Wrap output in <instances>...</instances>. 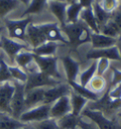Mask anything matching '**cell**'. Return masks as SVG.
<instances>
[{
	"label": "cell",
	"instance_id": "obj_1",
	"mask_svg": "<svg viewBox=\"0 0 121 129\" xmlns=\"http://www.w3.org/2000/svg\"><path fill=\"white\" fill-rule=\"evenodd\" d=\"M62 31L66 37L69 46L78 48L81 45L91 42L92 30L81 20L73 24H65L60 27Z\"/></svg>",
	"mask_w": 121,
	"mask_h": 129
},
{
	"label": "cell",
	"instance_id": "obj_2",
	"mask_svg": "<svg viewBox=\"0 0 121 129\" xmlns=\"http://www.w3.org/2000/svg\"><path fill=\"white\" fill-rule=\"evenodd\" d=\"M110 85H108L107 88L103 92V95L99 97L97 101L90 102L88 104V106H86L90 110L99 111L105 117L110 118L111 116H113L117 114L118 109L121 108V99L113 100L109 96Z\"/></svg>",
	"mask_w": 121,
	"mask_h": 129
},
{
	"label": "cell",
	"instance_id": "obj_3",
	"mask_svg": "<svg viewBox=\"0 0 121 129\" xmlns=\"http://www.w3.org/2000/svg\"><path fill=\"white\" fill-rule=\"evenodd\" d=\"M33 16L28 15L20 19H4L3 26L8 31V37L11 39L27 43V28L28 25L32 23Z\"/></svg>",
	"mask_w": 121,
	"mask_h": 129
},
{
	"label": "cell",
	"instance_id": "obj_4",
	"mask_svg": "<svg viewBox=\"0 0 121 129\" xmlns=\"http://www.w3.org/2000/svg\"><path fill=\"white\" fill-rule=\"evenodd\" d=\"M60 84H62L60 81L56 80L39 70L36 72L28 74V80L25 84V91L27 92L28 90L39 87H52Z\"/></svg>",
	"mask_w": 121,
	"mask_h": 129
},
{
	"label": "cell",
	"instance_id": "obj_5",
	"mask_svg": "<svg viewBox=\"0 0 121 129\" xmlns=\"http://www.w3.org/2000/svg\"><path fill=\"white\" fill-rule=\"evenodd\" d=\"M34 61L41 72L62 82V74L58 69L57 56H38L34 54Z\"/></svg>",
	"mask_w": 121,
	"mask_h": 129
},
{
	"label": "cell",
	"instance_id": "obj_6",
	"mask_svg": "<svg viewBox=\"0 0 121 129\" xmlns=\"http://www.w3.org/2000/svg\"><path fill=\"white\" fill-rule=\"evenodd\" d=\"M0 49H2L10 59L12 64H14V59L16 55L22 50L31 49V48L26 43L11 39L7 35H4L3 32L0 35Z\"/></svg>",
	"mask_w": 121,
	"mask_h": 129
},
{
	"label": "cell",
	"instance_id": "obj_7",
	"mask_svg": "<svg viewBox=\"0 0 121 129\" xmlns=\"http://www.w3.org/2000/svg\"><path fill=\"white\" fill-rule=\"evenodd\" d=\"M14 84V93L12 98L11 102V108H12V117H13L16 120H19L20 116L26 111L25 107V96H26V91H25V84L13 81Z\"/></svg>",
	"mask_w": 121,
	"mask_h": 129
},
{
	"label": "cell",
	"instance_id": "obj_8",
	"mask_svg": "<svg viewBox=\"0 0 121 129\" xmlns=\"http://www.w3.org/2000/svg\"><path fill=\"white\" fill-rule=\"evenodd\" d=\"M81 115L82 117L88 118L93 123L97 125L98 129H121V126L117 123L115 119L110 120L99 111L90 110L87 107H84Z\"/></svg>",
	"mask_w": 121,
	"mask_h": 129
},
{
	"label": "cell",
	"instance_id": "obj_9",
	"mask_svg": "<svg viewBox=\"0 0 121 129\" xmlns=\"http://www.w3.org/2000/svg\"><path fill=\"white\" fill-rule=\"evenodd\" d=\"M50 107L51 105L42 104L33 108L26 110L20 116L19 121L27 124L29 122H39L47 120L50 118Z\"/></svg>",
	"mask_w": 121,
	"mask_h": 129
},
{
	"label": "cell",
	"instance_id": "obj_10",
	"mask_svg": "<svg viewBox=\"0 0 121 129\" xmlns=\"http://www.w3.org/2000/svg\"><path fill=\"white\" fill-rule=\"evenodd\" d=\"M42 31L44 32L45 39L47 42H55L59 44L69 45L68 41L62 31L60 26L58 22H50V23H43L39 24Z\"/></svg>",
	"mask_w": 121,
	"mask_h": 129
},
{
	"label": "cell",
	"instance_id": "obj_11",
	"mask_svg": "<svg viewBox=\"0 0 121 129\" xmlns=\"http://www.w3.org/2000/svg\"><path fill=\"white\" fill-rule=\"evenodd\" d=\"M14 90H15V87H14L13 81L0 84V112L12 116L11 102H12Z\"/></svg>",
	"mask_w": 121,
	"mask_h": 129
},
{
	"label": "cell",
	"instance_id": "obj_12",
	"mask_svg": "<svg viewBox=\"0 0 121 129\" xmlns=\"http://www.w3.org/2000/svg\"><path fill=\"white\" fill-rule=\"evenodd\" d=\"M71 91H72V88L70 87V85L67 83L66 84L62 83V84L58 85H55V86H52V87H48L47 89H45L43 104L51 105L62 97L69 96Z\"/></svg>",
	"mask_w": 121,
	"mask_h": 129
},
{
	"label": "cell",
	"instance_id": "obj_13",
	"mask_svg": "<svg viewBox=\"0 0 121 129\" xmlns=\"http://www.w3.org/2000/svg\"><path fill=\"white\" fill-rule=\"evenodd\" d=\"M85 58L87 60H98L101 58H106L110 61H115V62H120L121 57L118 51V48L116 46H113L111 48H99V49H95L91 48L86 52Z\"/></svg>",
	"mask_w": 121,
	"mask_h": 129
},
{
	"label": "cell",
	"instance_id": "obj_14",
	"mask_svg": "<svg viewBox=\"0 0 121 129\" xmlns=\"http://www.w3.org/2000/svg\"><path fill=\"white\" fill-rule=\"evenodd\" d=\"M72 112V106L70 103V97L64 96L51 105L50 118L59 120L62 117Z\"/></svg>",
	"mask_w": 121,
	"mask_h": 129
},
{
	"label": "cell",
	"instance_id": "obj_15",
	"mask_svg": "<svg viewBox=\"0 0 121 129\" xmlns=\"http://www.w3.org/2000/svg\"><path fill=\"white\" fill-rule=\"evenodd\" d=\"M26 36H27V43L31 48H37L42 44L47 42L44 32L42 31L41 28L39 27V24L30 23L28 25Z\"/></svg>",
	"mask_w": 121,
	"mask_h": 129
},
{
	"label": "cell",
	"instance_id": "obj_16",
	"mask_svg": "<svg viewBox=\"0 0 121 129\" xmlns=\"http://www.w3.org/2000/svg\"><path fill=\"white\" fill-rule=\"evenodd\" d=\"M60 61L65 69L67 82H77L79 74H80V69H81L80 63L70 55L63 56L60 58Z\"/></svg>",
	"mask_w": 121,
	"mask_h": 129
},
{
	"label": "cell",
	"instance_id": "obj_17",
	"mask_svg": "<svg viewBox=\"0 0 121 129\" xmlns=\"http://www.w3.org/2000/svg\"><path fill=\"white\" fill-rule=\"evenodd\" d=\"M67 3L65 1H53L48 0L46 3V8L57 19L60 26H64L66 23V8Z\"/></svg>",
	"mask_w": 121,
	"mask_h": 129
},
{
	"label": "cell",
	"instance_id": "obj_18",
	"mask_svg": "<svg viewBox=\"0 0 121 129\" xmlns=\"http://www.w3.org/2000/svg\"><path fill=\"white\" fill-rule=\"evenodd\" d=\"M44 92H45V88H44V87L34 88L27 91L26 96H25L26 110H28V109L33 108L35 106L42 105L43 102H44Z\"/></svg>",
	"mask_w": 121,
	"mask_h": 129
},
{
	"label": "cell",
	"instance_id": "obj_19",
	"mask_svg": "<svg viewBox=\"0 0 121 129\" xmlns=\"http://www.w3.org/2000/svg\"><path fill=\"white\" fill-rule=\"evenodd\" d=\"M91 45L92 48L99 49V48H107L113 46H116L117 39L112 38V37L106 36L101 33H94L91 34Z\"/></svg>",
	"mask_w": 121,
	"mask_h": 129
},
{
	"label": "cell",
	"instance_id": "obj_20",
	"mask_svg": "<svg viewBox=\"0 0 121 129\" xmlns=\"http://www.w3.org/2000/svg\"><path fill=\"white\" fill-rule=\"evenodd\" d=\"M46 3L47 0H30L28 5L24 10V12H22L21 18L28 15L33 16L43 13L45 11V9H47Z\"/></svg>",
	"mask_w": 121,
	"mask_h": 129
},
{
	"label": "cell",
	"instance_id": "obj_21",
	"mask_svg": "<svg viewBox=\"0 0 121 129\" xmlns=\"http://www.w3.org/2000/svg\"><path fill=\"white\" fill-rule=\"evenodd\" d=\"M80 20H81L87 27H88L92 32L94 33H99V27L97 22V19L94 15L92 7L91 8L83 9L80 15Z\"/></svg>",
	"mask_w": 121,
	"mask_h": 129
},
{
	"label": "cell",
	"instance_id": "obj_22",
	"mask_svg": "<svg viewBox=\"0 0 121 129\" xmlns=\"http://www.w3.org/2000/svg\"><path fill=\"white\" fill-rule=\"evenodd\" d=\"M67 84L70 85V87L72 88V90L74 92H76L77 94L82 96L85 99H87L88 101H91V102L97 101L99 99V97L102 95V94H97V93L93 92L88 87H85V86L81 85L78 82H67Z\"/></svg>",
	"mask_w": 121,
	"mask_h": 129
},
{
	"label": "cell",
	"instance_id": "obj_23",
	"mask_svg": "<svg viewBox=\"0 0 121 129\" xmlns=\"http://www.w3.org/2000/svg\"><path fill=\"white\" fill-rule=\"evenodd\" d=\"M34 63V53L31 51V49H26L22 50L16 55L14 59V64L17 67L24 69L25 71Z\"/></svg>",
	"mask_w": 121,
	"mask_h": 129
},
{
	"label": "cell",
	"instance_id": "obj_24",
	"mask_svg": "<svg viewBox=\"0 0 121 129\" xmlns=\"http://www.w3.org/2000/svg\"><path fill=\"white\" fill-rule=\"evenodd\" d=\"M59 47H60L59 43L45 42L37 48H31V51L38 56H56L55 54Z\"/></svg>",
	"mask_w": 121,
	"mask_h": 129
},
{
	"label": "cell",
	"instance_id": "obj_25",
	"mask_svg": "<svg viewBox=\"0 0 121 129\" xmlns=\"http://www.w3.org/2000/svg\"><path fill=\"white\" fill-rule=\"evenodd\" d=\"M69 97H70V103L72 106V113L75 116H80L82 110L84 109V106L87 105L89 101L76 92H74L73 90L71 91Z\"/></svg>",
	"mask_w": 121,
	"mask_h": 129
},
{
	"label": "cell",
	"instance_id": "obj_26",
	"mask_svg": "<svg viewBox=\"0 0 121 129\" xmlns=\"http://www.w3.org/2000/svg\"><path fill=\"white\" fill-rule=\"evenodd\" d=\"M22 5L19 0H0V20L3 22L11 12Z\"/></svg>",
	"mask_w": 121,
	"mask_h": 129
},
{
	"label": "cell",
	"instance_id": "obj_27",
	"mask_svg": "<svg viewBox=\"0 0 121 129\" xmlns=\"http://www.w3.org/2000/svg\"><path fill=\"white\" fill-rule=\"evenodd\" d=\"M92 10H93L94 15L97 19L98 27H101L104 24H106L112 17V13L106 12L104 9L101 7V5L96 0L94 1L93 5H92Z\"/></svg>",
	"mask_w": 121,
	"mask_h": 129
},
{
	"label": "cell",
	"instance_id": "obj_28",
	"mask_svg": "<svg viewBox=\"0 0 121 129\" xmlns=\"http://www.w3.org/2000/svg\"><path fill=\"white\" fill-rule=\"evenodd\" d=\"M26 126V123L14 119L8 114H4L0 117V129H21Z\"/></svg>",
	"mask_w": 121,
	"mask_h": 129
},
{
	"label": "cell",
	"instance_id": "obj_29",
	"mask_svg": "<svg viewBox=\"0 0 121 129\" xmlns=\"http://www.w3.org/2000/svg\"><path fill=\"white\" fill-rule=\"evenodd\" d=\"M81 116H75L72 112L57 120L60 129H78V123Z\"/></svg>",
	"mask_w": 121,
	"mask_h": 129
},
{
	"label": "cell",
	"instance_id": "obj_30",
	"mask_svg": "<svg viewBox=\"0 0 121 129\" xmlns=\"http://www.w3.org/2000/svg\"><path fill=\"white\" fill-rule=\"evenodd\" d=\"M82 10H83V8L79 2L67 5V8H66V23L67 24H73V23L78 22L80 20V15H81V12Z\"/></svg>",
	"mask_w": 121,
	"mask_h": 129
},
{
	"label": "cell",
	"instance_id": "obj_31",
	"mask_svg": "<svg viewBox=\"0 0 121 129\" xmlns=\"http://www.w3.org/2000/svg\"><path fill=\"white\" fill-rule=\"evenodd\" d=\"M96 74H97V60H94L88 69H86L79 74V77H78L79 82L78 83L82 86L86 87L88 85L89 82L92 80V78Z\"/></svg>",
	"mask_w": 121,
	"mask_h": 129
},
{
	"label": "cell",
	"instance_id": "obj_32",
	"mask_svg": "<svg viewBox=\"0 0 121 129\" xmlns=\"http://www.w3.org/2000/svg\"><path fill=\"white\" fill-rule=\"evenodd\" d=\"M107 82L104 76H98V75H95L92 78V80L89 82L88 85L86 87H88L90 90H92L93 92L97 93V94H102L104 92L106 88H107Z\"/></svg>",
	"mask_w": 121,
	"mask_h": 129
},
{
	"label": "cell",
	"instance_id": "obj_33",
	"mask_svg": "<svg viewBox=\"0 0 121 129\" xmlns=\"http://www.w3.org/2000/svg\"><path fill=\"white\" fill-rule=\"evenodd\" d=\"M99 33L104 34L106 36L112 37L114 39H119L121 37V33L119 28H117V26L113 23L112 19H110L106 24L99 27Z\"/></svg>",
	"mask_w": 121,
	"mask_h": 129
},
{
	"label": "cell",
	"instance_id": "obj_34",
	"mask_svg": "<svg viewBox=\"0 0 121 129\" xmlns=\"http://www.w3.org/2000/svg\"><path fill=\"white\" fill-rule=\"evenodd\" d=\"M9 69H10V72L12 74L13 81L26 84V82L28 80V73L24 69L17 67L16 64H9Z\"/></svg>",
	"mask_w": 121,
	"mask_h": 129
},
{
	"label": "cell",
	"instance_id": "obj_35",
	"mask_svg": "<svg viewBox=\"0 0 121 129\" xmlns=\"http://www.w3.org/2000/svg\"><path fill=\"white\" fill-rule=\"evenodd\" d=\"M13 79L9 69V64L0 55V84L5 82H12Z\"/></svg>",
	"mask_w": 121,
	"mask_h": 129
},
{
	"label": "cell",
	"instance_id": "obj_36",
	"mask_svg": "<svg viewBox=\"0 0 121 129\" xmlns=\"http://www.w3.org/2000/svg\"><path fill=\"white\" fill-rule=\"evenodd\" d=\"M111 68V61L106 58H101L97 60V75L104 76Z\"/></svg>",
	"mask_w": 121,
	"mask_h": 129
},
{
	"label": "cell",
	"instance_id": "obj_37",
	"mask_svg": "<svg viewBox=\"0 0 121 129\" xmlns=\"http://www.w3.org/2000/svg\"><path fill=\"white\" fill-rule=\"evenodd\" d=\"M34 127L35 129H60L59 125L57 123V120L52 119V118L36 122Z\"/></svg>",
	"mask_w": 121,
	"mask_h": 129
},
{
	"label": "cell",
	"instance_id": "obj_38",
	"mask_svg": "<svg viewBox=\"0 0 121 129\" xmlns=\"http://www.w3.org/2000/svg\"><path fill=\"white\" fill-rule=\"evenodd\" d=\"M98 3L101 5V7L104 9L106 12H110V13H112L118 7V2L116 0H100Z\"/></svg>",
	"mask_w": 121,
	"mask_h": 129
},
{
	"label": "cell",
	"instance_id": "obj_39",
	"mask_svg": "<svg viewBox=\"0 0 121 129\" xmlns=\"http://www.w3.org/2000/svg\"><path fill=\"white\" fill-rule=\"evenodd\" d=\"M110 69H112V80H111V84L109 85L110 87H113L121 83V69H116L112 66Z\"/></svg>",
	"mask_w": 121,
	"mask_h": 129
},
{
	"label": "cell",
	"instance_id": "obj_40",
	"mask_svg": "<svg viewBox=\"0 0 121 129\" xmlns=\"http://www.w3.org/2000/svg\"><path fill=\"white\" fill-rule=\"evenodd\" d=\"M111 19H112V21L117 26V28H119L120 33H121V9L119 8V7H117V8L112 12V17H111Z\"/></svg>",
	"mask_w": 121,
	"mask_h": 129
},
{
	"label": "cell",
	"instance_id": "obj_41",
	"mask_svg": "<svg viewBox=\"0 0 121 129\" xmlns=\"http://www.w3.org/2000/svg\"><path fill=\"white\" fill-rule=\"evenodd\" d=\"M109 96L113 100L121 99V83L117 85L111 87L109 91Z\"/></svg>",
	"mask_w": 121,
	"mask_h": 129
},
{
	"label": "cell",
	"instance_id": "obj_42",
	"mask_svg": "<svg viewBox=\"0 0 121 129\" xmlns=\"http://www.w3.org/2000/svg\"><path fill=\"white\" fill-rule=\"evenodd\" d=\"M78 127L81 129H98L97 126L93 122H87L82 120V117L80 118L79 120V123H78Z\"/></svg>",
	"mask_w": 121,
	"mask_h": 129
},
{
	"label": "cell",
	"instance_id": "obj_43",
	"mask_svg": "<svg viewBox=\"0 0 121 129\" xmlns=\"http://www.w3.org/2000/svg\"><path fill=\"white\" fill-rule=\"evenodd\" d=\"M94 1H95V0H78V2L82 6L83 9L91 8L94 3Z\"/></svg>",
	"mask_w": 121,
	"mask_h": 129
},
{
	"label": "cell",
	"instance_id": "obj_44",
	"mask_svg": "<svg viewBox=\"0 0 121 129\" xmlns=\"http://www.w3.org/2000/svg\"><path fill=\"white\" fill-rule=\"evenodd\" d=\"M116 47H117V48H118V51H119V54H120V57H121V38H119V39L117 40ZM120 62H121V60H120Z\"/></svg>",
	"mask_w": 121,
	"mask_h": 129
},
{
	"label": "cell",
	"instance_id": "obj_45",
	"mask_svg": "<svg viewBox=\"0 0 121 129\" xmlns=\"http://www.w3.org/2000/svg\"><path fill=\"white\" fill-rule=\"evenodd\" d=\"M19 1H20L21 3L24 5V6H26V7H27V6L28 5V3H29V1H30V0H19Z\"/></svg>",
	"mask_w": 121,
	"mask_h": 129
},
{
	"label": "cell",
	"instance_id": "obj_46",
	"mask_svg": "<svg viewBox=\"0 0 121 129\" xmlns=\"http://www.w3.org/2000/svg\"><path fill=\"white\" fill-rule=\"evenodd\" d=\"M65 3H67V4H73V3H77L78 0H65Z\"/></svg>",
	"mask_w": 121,
	"mask_h": 129
},
{
	"label": "cell",
	"instance_id": "obj_47",
	"mask_svg": "<svg viewBox=\"0 0 121 129\" xmlns=\"http://www.w3.org/2000/svg\"><path fill=\"white\" fill-rule=\"evenodd\" d=\"M4 26H3V25H2V26H0V35H1V34H2V32L4 31Z\"/></svg>",
	"mask_w": 121,
	"mask_h": 129
},
{
	"label": "cell",
	"instance_id": "obj_48",
	"mask_svg": "<svg viewBox=\"0 0 121 129\" xmlns=\"http://www.w3.org/2000/svg\"><path fill=\"white\" fill-rule=\"evenodd\" d=\"M116 116H118L119 118H121V113H117L116 114Z\"/></svg>",
	"mask_w": 121,
	"mask_h": 129
},
{
	"label": "cell",
	"instance_id": "obj_49",
	"mask_svg": "<svg viewBox=\"0 0 121 129\" xmlns=\"http://www.w3.org/2000/svg\"><path fill=\"white\" fill-rule=\"evenodd\" d=\"M5 113H3V112H0V117H1V116H3V115H4Z\"/></svg>",
	"mask_w": 121,
	"mask_h": 129
},
{
	"label": "cell",
	"instance_id": "obj_50",
	"mask_svg": "<svg viewBox=\"0 0 121 129\" xmlns=\"http://www.w3.org/2000/svg\"><path fill=\"white\" fill-rule=\"evenodd\" d=\"M118 7H119V8L121 9V1H120V2H119V4H118Z\"/></svg>",
	"mask_w": 121,
	"mask_h": 129
},
{
	"label": "cell",
	"instance_id": "obj_51",
	"mask_svg": "<svg viewBox=\"0 0 121 129\" xmlns=\"http://www.w3.org/2000/svg\"><path fill=\"white\" fill-rule=\"evenodd\" d=\"M2 25H3V22L0 20V26H2Z\"/></svg>",
	"mask_w": 121,
	"mask_h": 129
},
{
	"label": "cell",
	"instance_id": "obj_52",
	"mask_svg": "<svg viewBox=\"0 0 121 129\" xmlns=\"http://www.w3.org/2000/svg\"><path fill=\"white\" fill-rule=\"evenodd\" d=\"M48 1V0H47ZM53 1H65V0H53Z\"/></svg>",
	"mask_w": 121,
	"mask_h": 129
},
{
	"label": "cell",
	"instance_id": "obj_53",
	"mask_svg": "<svg viewBox=\"0 0 121 129\" xmlns=\"http://www.w3.org/2000/svg\"><path fill=\"white\" fill-rule=\"evenodd\" d=\"M21 129H29V128H28V127H27V126H26V127H24V128H21Z\"/></svg>",
	"mask_w": 121,
	"mask_h": 129
},
{
	"label": "cell",
	"instance_id": "obj_54",
	"mask_svg": "<svg viewBox=\"0 0 121 129\" xmlns=\"http://www.w3.org/2000/svg\"><path fill=\"white\" fill-rule=\"evenodd\" d=\"M116 1H117V2H118V4H119V2H120L121 0H116Z\"/></svg>",
	"mask_w": 121,
	"mask_h": 129
},
{
	"label": "cell",
	"instance_id": "obj_55",
	"mask_svg": "<svg viewBox=\"0 0 121 129\" xmlns=\"http://www.w3.org/2000/svg\"><path fill=\"white\" fill-rule=\"evenodd\" d=\"M96 1H97V2H99V1H100V0H96Z\"/></svg>",
	"mask_w": 121,
	"mask_h": 129
}]
</instances>
